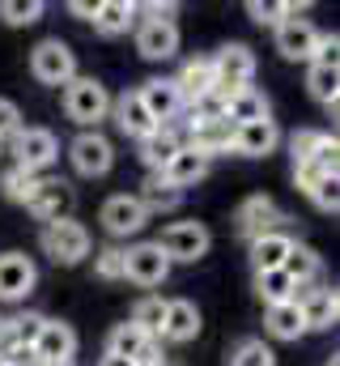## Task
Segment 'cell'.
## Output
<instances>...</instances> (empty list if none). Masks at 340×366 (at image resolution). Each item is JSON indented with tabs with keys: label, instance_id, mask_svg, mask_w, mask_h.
<instances>
[{
	"label": "cell",
	"instance_id": "34",
	"mask_svg": "<svg viewBox=\"0 0 340 366\" xmlns=\"http://www.w3.org/2000/svg\"><path fill=\"white\" fill-rule=\"evenodd\" d=\"M141 204H145V213H170V209H179L183 204V192L179 187H170V183H162L158 175L145 183V192L136 196Z\"/></svg>",
	"mask_w": 340,
	"mask_h": 366
},
{
	"label": "cell",
	"instance_id": "17",
	"mask_svg": "<svg viewBox=\"0 0 340 366\" xmlns=\"http://www.w3.org/2000/svg\"><path fill=\"white\" fill-rule=\"evenodd\" d=\"M136 51L145 60H170L179 51V26L174 21H158V17H145L141 30H136Z\"/></svg>",
	"mask_w": 340,
	"mask_h": 366
},
{
	"label": "cell",
	"instance_id": "27",
	"mask_svg": "<svg viewBox=\"0 0 340 366\" xmlns=\"http://www.w3.org/2000/svg\"><path fill=\"white\" fill-rule=\"evenodd\" d=\"M289 247H294V239H289L285 230H272V234L255 239V243H251L255 273H272V269H281V264H285V256H289Z\"/></svg>",
	"mask_w": 340,
	"mask_h": 366
},
{
	"label": "cell",
	"instance_id": "15",
	"mask_svg": "<svg viewBox=\"0 0 340 366\" xmlns=\"http://www.w3.org/2000/svg\"><path fill=\"white\" fill-rule=\"evenodd\" d=\"M191 149H200L204 158H217L234 145V124L230 119H187V141Z\"/></svg>",
	"mask_w": 340,
	"mask_h": 366
},
{
	"label": "cell",
	"instance_id": "22",
	"mask_svg": "<svg viewBox=\"0 0 340 366\" xmlns=\"http://www.w3.org/2000/svg\"><path fill=\"white\" fill-rule=\"evenodd\" d=\"M179 149H183V137H179L170 124H158V128L141 141V162H145L154 175H162V171L170 167V158H174Z\"/></svg>",
	"mask_w": 340,
	"mask_h": 366
},
{
	"label": "cell",
	"instance_id": "4",
	"mask_svg": "<svg viewBox=\"0 0 340 366\" xmlns=\"http://www.w3.org/2000/svg\"><path fill=\"white\" fill-rule=\"evenodd\" d=\"M30 73L43 81V86H69L77 77V56L69 43L60 39H43L34 51H30Z\"/></svg>",
	"mask_w": 340,
	"mask_h": 366
},
{
	"label": "cell",
	"instance_id": "8",
	"mask_svg": "<svg viewBox=\"0 0 340 366\" xmlns=\"http://www.w3.org/2000/svg\"><path fill=\"white\" fill-rule=\"evenodd\" d=\"M294 302H298V311H302V324H306V332L311 328H332L340 315V298L332 285H302L298 294H294Z\"/></svg>",
	"mask_w": 340,
	"mask_h": 366
},
{
	"label": "cell",
	"instance_id": "46",
	"mask_svg": "<svg viewBox=\"0 0 340 366\" xmlns=\"http://www.w3.org/2000/svg\"><path fill=\"white\" fill-rule=\"evenodd\" d=\"M319 179H324V171H319L315 162H294V183H298L302 192H311Z\"/></svg>",
	"mask_w": 340,
	"mask_h": 366
},
{
	"label": "cell",
	"instance_id": "31",
	"mask_svg": "<svg viewBox=\"0 0 340 366\" xmlns=\"http://www.w3.org/2000/svg\"><path fill=\"white\" fill-rule=\"evenodd\" d=\"M162 320H166V298H158V294H145V298L132 307V320H128V324H136L145 337H154V341H158V332H162Z\"/></svg>",
	"mask_w": 340,
	"mask_h": 366
},
{
	"label": "cell",
	"instance_id": "47",
	"mask_svg": "<svg viewBox=\"0 0 340 366\" xmlns=\"http://www.w3.org/2000/svg\"><path fill=\"white\" fill-rule=\"evenodd\" d=\"M0 366H43V358L34 354V345H13V354H9Z\"/></svg>",
	"mask_w": 340,
	"mask_h": 366
},
{
	"label": "cell",
	"instance_id": "40",
	"mask_svg": "<svg viewBox=\"0 0 340 366\" xmlns=\"http://www.w3.org/2000/svg\"><path fill=\"white\" fill-rule=\"evenodd\" d=\"M94 273L102 281H124V247H102L94 256Z\"/></svg>",
	"mask_w": 340,
	"mask_h": 366
},
{
	"label": "cell",
	"instance_id": "32",
	"mask_svg": "<svg viewBox=\"0 0 340 366\" xmlns=\"http://www.w3.org/2000/svg\"><path fill=\"white\" fill-rule=\"evenodd\" d=\"M255 294H259L268 307H276V302H294L298 285L281 273V269H272V273H255Z\"/></svg>",
	"mask_w": 340,
	"mask_h": 366
},
{
	"label": "cell",
	"instance_id": "38",
	"mask_svg": "<svg viewBox=\"0 0 340 366\" xmlns=\"http://www.w3.org/2000/svg\"><path fill=\"white\" fill-rule=\"evenodd\" d=\"M43 17V0H4L0 4V21L9 26H34Z\"/></svg>",
	"mask_w": 340,
	"mask_h": 366
},
{
	"label": "cell",
	"instance_id": "6",
	"mask_svg": "<svg viewBox=\"0 0 340 366\" xmlns=\"http://www.w3.org/2000/svg\"><path fill=\"white\" fill-rule=\"evenodd\" d=\"M60 154V141L47 132V128H17L13 132V167L21 171H47Z\"/></svg>",
	"mask_w": 340,
	"mask_h": 366
},
{
	"label": "cell",
	"instance_id": "28",
	"mask_svg": "<svg viewBox=\"0 0 340 366\" xmlns=\"http://www.w3.org/2000/svg\"><path fill=\"white\" fill-rule=\"evenodd\" d=\"M264 328H268V337H276V341H298V337L306 332L298 302H276V307H268V311H264Z\"/></svg>",
	"mask_w": 340,
	"mask_h": 366
},
{
	"label": "cell",
	"instance_id": "2",
	"mask_svg": "<svg viewBox=\"0 0 340 366\" xmlns=\"http://www.w3.org/2000/svg\"><path fill=\"white\" fill-rule=\"evenodd\" d=\"M43 252L56 260V264H81L89 256V230L73 217H60V222H47L43 234H39Z\"/></svg>",
	"mask_w": 340,
	"mask_h": 366
},
{
	"label": "cell",
	"instance_id": "9",
	"mask_svg": "<svg viewBox=\"0 0 340 366\" xmlns=\"http://www.w3.org/2000/svg\"><path fill=\"white\" fill-rule=\"evenodd\" d=\"M170 277V260L158 252V243H136L124 252V281L136 285H162Z\"/></svg>",
	"mask_w": 340,
	"mask_h": 366
},
{
	"label": "cell",
	"instance_id": "14",
	"mask_svg": "<svg viewBox=\"0 0 340 366\" xmlns=\"http://www.w3.org/2000/svg\"><path fill=\"white\" fill-rule=\"evenodd\" d=\"M315 47H319V30L306 17H289L276 26V51L285 60H315Z\"/></svg>",
	"mask_w": 340,
	"mask_h": 366
},
{
	"label": "cell",
	"instance_id": "10",
	"mask_svg": "<svg viewBox=\"0 0 340 366\" xmlns=\"http://www.w3.org/2000/svg\"><path fill=\"white\" fill-rule=\"evenodd\" d=\"M69 158H73V167L81 171V175H106L111 171V162H115V149H111V141L98 132V128H89V132H81L73 145H69Z\"/></svg>",
	"mask_w": 340,
	"mask_h": 366
},
{
	"label": "cell",
	"instance_id": "23",
	"mask_svg": "<svg viewBox=\"0 0 340 366\" xmlns=\"http://www.w3.org/2000/svg\"><path fill=\"white\" fill-rule=\"evenodd\" d=\"M136 94H141L145 111L154 115V124H170V119L183 111V98H179V90H174V81H166V77H154V81H145Z\"/></svg>",
	"mask_w": 340,
	"mask_h": 366
},
{
	"label": "cell",
	"instance_id": "13",
	"mask_svg": "<svg viewBox=\"0 0 340 366\" xmlns=\"http://www.w3.org/2000/svg\"><path fill=\"white\" fill-rule=\"evenodd\" d=\"M34 281H39V269H34L30 256H21V252H4L0 256V302L26 298L34 290Z\"/></svg>",
	"mask_w": 340,
	"mask_h": 366
},
{
	"label": "cell",
	"instance_id": "35",
	"mask_svg": "<svg viewBox=\"0 0 340 366\" xmlns=\"http://www.w3.org/2000/svg\"><path fill=\"white\" fill-rule=\"evenodd\" d=\"M226 366H276V354H272L259 337H247V341H239V345L230 350Z\"/></svg>",
	"mask_w": 340,
	"mask_h": 366
},
{
	"label": "cell",
	"instance_id": "43",
	"mask_svg": "<svg viewBox=\"0 0 340 366\" xmlns=\"http://www.w3.org/2000/svg\"><path fill=\"white\" fill-rule=\"evenodd\" d=\"M319 137H324V128H302V132H294V137H289V154H294V162H311Z\"/></svg>",
	"mask_w": 340,
	"mask_h": 366
},
{
	"label": "cell",
	"instance_id": "29",
	"mask_svg": "<svg viewBox=\"0 0 340 366\" xmlns=\"http://www.w3.org/2000/svg\"><path fill=\"white\" fill-rule=\"evenodd\" d=\"M226 119H230V124H255V119H268V98L255 90V86L230 94V98H226Z\"/></svg>",
	"mask_w": 340,
	"mask_h": 366
},
{
	"label": "cell",
	"instance_id": "39",
	"mask_svg": "<svg viewBox=\"0 0 340 366\" xmlns=\"http://www.w3.org/2000/svg\"><path fill=\"white\" fill-rule=\"evenodd\" d=\"M43 324H47V315L26 311V315H13V320H9V332H13V341H17V345H34V341H39V332H43Z\"/></svg>",
	"mask_w": 340,
	"mask_h": 366
},
{
	"label": "cell",
	"instance_id": "25",
	"mask_svg": "<svg viewBox=\"0 0 340 366\" xmlns=\"http://www.w3.org/2000/svg\"><path fill=\"white\" fill-rule=\"evenodd\" d=\"M136 9H141V4H132V0H98L94 30L106 34V39H115V34H124V30L136 21Z\"/></svg>",
	"mask_w": 340,
	"mask_h": 366
},
{
	"label": "cell",
	"instance_id": "41",
	"mask_svg": "<svg viewBox=\"0 0 340 366\" xmlns=\"http://www.w3.org/2000/svg\"><path fill=\"white\" fill-rule=\"evenodd\" d=\"M311 162L324 171V175H336V162H340V141L332 132H324L319 137V145H315V154H311Z\"/></svg>",
	"mask_w": 340,
	"mask_h": 366
},
{
	"label": "cell",
	"instance_id": "52",
	"mask_svg": "<svg viewBox=\"0 0 340 366\" xmlns=\"http://www.w3.org/2000/svg\"><path fill=\"white\" fill-rule=\"evenodd\" d=\"M60 366H77V362H60Z\"/></svg>",
	"mask_w": 340,
	"mask_h": 366
},
{
	"label": "cell",
	"instance_id": "20",
	"mask_svg": "<svg viewBox=\"0 0 340 366\" xmlns=\"http://www.w3.org/2000/svg\"><path fill=\"white\" fill-rule=\"evenodd\" d=\"M209 167H213V158H204L200 149H191V145H183L174 158H170V167L158 175L162 183H170V187H191V183H200L204 175H209Z\"/></svg>",
	"mask_w": 340,
	"mask_h": 366
},
{
	"label": "cell",
	"instance_id": "53",
	"mask_svg": "<svg viewBox=\"0 0 340 366\" xmlns=\"http://www.w3.org/2000/svg\"><path fill=\"white\" fill-rule=\"evenodd\" d=\"M0 145H4V141H0Z\"/></svg>",
	"mask_w": 340,
	"mask_h": 366
},
{
	"label": "cell",
	"instance_id": "42",
	"mask_svg": "<svg viewBox=\"0 0 340 366\" xmlns=\"http://www.w3.org/2000/svg\"><path fill=\"white\" fill-rule=\"evenodd\" d=\"M306 196H311L324 213H336V209H340V179H336V175H324V179L315 183Z\"/></svg>",
	"mask_w": 340,
	"mask_h": 366
},
{
	"label": "cell",
	"instance_id": "30",
	"mask_svg": "<svg viewBox=\"0 0 340 366\" xmlns=\"http://www.w3.org/2000/svg\"><path fill=\"white\" fill-rule=\"evenodd\" d=\"M149 341H154V337H145L136 324H115V328H111V337H106V354L136 362V358H141V350H145Z\"/></svg>",
	"mask_w": 340,
	"mask_h": 366
},
{
	"label": "cell",
	"instance_id": "18",
	"mask_svg": "<svg viewBox=\"0 0 340 366\" xmlns=\"http://www.w3.org/2000/svg\"><path fill=\"white\" fill-rule=\"evenodd\" d=\"M34 354L43 358V366L73 362V354H77V332H73L69 324H60V320H47L43 332H39V341H34Z\"/></svg>",
	"mask_w": 340,
	"mask_h": 366
},
{
	"label": "cell",
	"instance_id": "50",
	"mask_svg": "<svg viewBox=\"0 0 340 366\" xmlns=\"http://www.w3.org/2000/svg\"><path fill=\"white\" fill-rule=\"evenodd\" d=\"M98 366H136V362H128V358H115V354H102V362Z\"/></svg>",
	"mask_w": 340,
	"mask_h": 366
},
{
	"label": "cell",
	"instance_id": "16",
	"mask_svg": "<svg viewBox=\"0 0 340 366\" xmlns=\"http://www.w3.org/2000/svg\"><path fill=\"white\" fill-rule=\"evenodd\" d=\"M200 337V311L196 302L187 298H166V320H162V332L158 341H170V345H187Z\"/></svg>",
	"mask_w": 340,
	"mask_h": 366
},
{
	"label": "cell",
	"instance_id": "37",
	"mask_svg": "<svg viewBox=\"0 0 340 366\" xmlns=\"http://www.w3.org/2000/svg\"><path fill=\"white\" fill-rule=\"evenodd\" d=\"M43 175H34V171H21V167H9L4 175H0V187H4V196L9 200H17V204H26L30 200V192L39 187Z\"/></svg>",
	"mask_w": 340,
	"mask_h": 366
},
{
	"label": "cell",
	"instance_id": "5",
	"mask_svg": "<svg viewBox=\"0 0 340 366\" xmlns=\"http://www.w3.org/2000/svg\"><path fill=\"white\" fill-rule=\"evenodd\" d=\"M209 230L200 226V222H174L162 230V239H158V252L166 256L170 264L179 260V264H196L204 252H209Z\"/></svg>",
	"mask_w": 340,
	"mask_h": 366
},
{
	"label": "cell",
	"instance_id": "7",
	"mask_svg": "<svg viewBox=\"0 0 340 366\" xmlns=\"http://www.w3.org/2000/svg\"><path fill=\"white\" fill-rule=\"evenodd\" d=\"M239 234L255 243V239H264V234H272V230H281V222H285V213H281V204L272 200V196H264V192H255L247 196L243 204H239Z\"/></svg>",
	"mask_w": 340,
	"mask_h": 366
},
{
	"label": "cell",
	"instance_id": "12",
	"mask_svg": "<svg viewBox=\"0 0 340 366\" xmlns=\"http://www.w3.org/2000/svg\"><path fill=\"white\" fill-rule=\"evenodd\" d=\"M26 209L39 217V222H60V217H73V187L64 179H39V187L30 192Z\"/></svg>",
	"mask_w": 340,
	"mask_h": 366
},
{
	"label": "cell",
	"instance_id": "11",
	"mask_svg": "<svg viewBox=\"0 0 340 366\" xmlns=\"http://www.w3.org/2000/svg\"><path fill=\"white\" fill-rule=\"evenodd\" d=\"M145 222H149L145 204H141L136 196H128V192H124V196H111V200L102 204V226H106V234H115V239L141 234Z\"/></svg>",
	"mask_w": 340,
	"mask_h": 366
},
{
	"label": "cell",
	"instance_id": "33",
	"mask_svg": "<svg viewBox=\"0 0 340 366\" xmlns=\"http://www.w3.org/2000/svg\"><path fill=\"white\" fill-rule=\"evenodd\" d=\"M306 90H311V98H315V102L336 107V98H340V69L311 64V73H306Z\"/></svg>",
	"mask_w": 340,
	"mask_h": 366
},
{
	"label": "cell",
	"instance_id": "24",
	"mask_svg": "<svg viewBox=\"0 0 340 366\" xmlns=\"http://www.w3.org/2000/svg\"><path fill=\"white\" fill-rule=\"evenodd\" d=\"M174 90L183 98V107L200 102L204 94H213V64H209V60H187L183 73L174 77Z\"/></svg>",
	"mask_w": 340,
	"mask_h": 366
},
{
	"label": "cell",
	"instance_id": "36",
	"mask_svg": "<svg viewBox=\"0 0 340 366\" xmlns=\"http://www.w3.org/2000/svg\"><path fill=\"white\" fill-rule=\"evenodd\" d=\"M247 13H251V21L259 26H281V21H289V17H298V4H289V0H251L247 4Z\"/></svg>",
	"mask_w": 340,
	"mask_h": 366
},
{
	"label": "cell",
	"instance_id": "3",
	"mask_svg": "<svg viewBox=\"0 0 340 366\" xmlns=\"http://www.w3.org/2000/svg\"><path fill=\"white\" fill-rule=\"evenodd\" d=\"M64 111H69L73 124L94 128L98 119L111 115V94H106L102 81H94V77H73V81L64 86Z\"/></svg>",
	"mask_w": 340,
	"mask_h": 366
},
{
	"label": "cell",
	"instance_id": "1",
	"mask_svg": "<svg viewBox=\"0 0 340 366\" xmlns=\"http://www.w3.org/2000/svg\"><path fill=\"white\" fill-rule=\"evenodd\" d=\"M209 64H213V94H221V98L247 90L255 77V56H251V47H243V43H226Z\"/></svg>",
	"mask_w": 340,
	"mask_h": 366
},
{
	"label": "cell",
	"instance_id": "44",
	"mask_svg": "<svg viewBox=\"0 0 340 366\" xmlns=\"http://www.w3.org/2000/svg\"><path fill=\"white\" fill-rule=\"evenodd\" d=\"M340 39L336 34H319V47H315V60L311 64H324V69H336V60H340Z\"/></svg>",
	"mask_w": 340,
	"mask_h": 366
},
{
	"label": "cell",
	"instance_id": "21",
	"mask_svg": "<svg viewBox=\"0 0 340 366\" xmlns=\"http://www.w3.org/2000/svg\"><path fill=\"white\" fill-rule=\"evenodd\" d=\"M111 111H115V124L128 132V137H136V141H145L158 124H154V115L145 111V102H141V94L136 90H124L115 102H111Z\"/></svg>",
	"mask_w": 340,
	"mask_h": 366
},
{
	"label": "cell",
	"instance_id": "49",
	"mask_svg": "<svg viewBox=\"0 0 340 366\" xmlns=\"http://www.w3.org/2000/svg\"><path fill=\"white\" fill-rule=\"evenodd\" d=\"M13 345H17V341H13V332H9V320H0V362L13 354Z\"/></svg>",
	"mask_w": 340,
	"mask_h": 366
},
{
	"label": "cell",
	"instance_id": "51",
	"mask_svg": "<svg viewBox=\"0 0 340 366\" xmlns=\"http://www.w3.org/2000/svg\"><path fill=\"white\" fill-rule=\"evenodd\" d=\"M328 366H340V358H332V362H328Z\"/></svg>",
	"mask_w": 340,
	"mask_h": 366
},
{
	"label": "cell",
	"instance_id": "48",
	"mask_svg": "<svg viewBox=\"0 0 340 366\" xmlns=\"http://www.w3.org/2000/svg\"><path fill=\"white\" fill-rule=\"evenodd\" d=\"M69 13H73V17H81V21H94L98 0H69Z\"/></svg>",
	"mask_w": 340,
	"mask_h": 366
},
{
	"label": "cell",
	"instance_id": "45",
	"mask_svg": "<svg viewBox=\"0 0 340 366\" xmlns=\"http://www.w3.org/2000/svg\"><path fill=\"white\" fill-rule=\"evenodd\" d=\"M17 128H21V111H17V102L0 98V141H4V137H13Z\"/></svg>",
	"mask_w": 340,
	"mask_h": 366
},
{
	"label": "cell",
	"instance_id": "19",
	"mask_svg": "<svg viewBox=\"0 0 340 366\" xmlns=\"http://www.w3.org/2000/svg\"><path fill=\"white\" fill-rule=\"evenodd\" d=\"M281 145V132L272 119H255V124H234V154L243 158H268L272 149Z\"/></svg>",
	"mask_w": 340,
	"mask_h": 366
},
{
	"label": "cell",
	"instance_id": "26",
	"mask_svg": "<svg viewBox=\"0 0 340 366\" xmlns=\"http://www.w3.org/2000/svg\"><path fill=\"white\" fill-rule=\"evenodd\" d=\"M281 273H285L294 285H298V290H302V285L319 281V273H324V260H319V252H315V247L294 243V247H289V256H285V264H281Z\"/></svg>",
	"mask_w": 340,
	"mask_h": 366
}]
</instances>
